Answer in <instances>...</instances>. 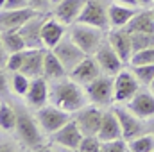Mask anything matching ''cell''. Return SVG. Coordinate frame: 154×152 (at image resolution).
I'll return each instance as SVG.
<instances>
[{
  "mask_svg": "<svg viewBox=\"0 0 154 152\" xmlns=\"http://www.w3.org/2000/svg\"><path fill=\"white\" fill-rule=\"evenodd\" d=\"M93 56H95L99 66L102 68V74H106V75L115 77L118 72L124 70V61L120 59V56L115 52V48L111 47V43L108 39L99 47V50Z\"/></svg>",
  "mask_w": 154,
  "mask_h": 152,
  "instance_id": "obj_11",
  "label": "cell"
},
{
  "mask_svg": "<svg viewBox=\"0 0 154 152\" xmlns=\"http://www.w3.org/2000/svg\"><path fill=\"white\" fill-rule=\"evenodd\" d=\"M34 14H36V11L31 9V7H23V9H2V13H0V27H2V31H18Z\"/></svg>",
  "mask_w": 154,
  "mask_h": 152,
  "instance_id": "obj_14",
  "label": "cell"
},
{
  "mask_svg": "<svg viewBox=\"0 0 154 152\" xmlns=\"http://www.w3.org/2000/svg\"><path fill=\"white\" fill-rule=\"evenodd\" d=\"M99 138H100L102 141L124 138V136H122V127H120V122H118V116H116L115 109L104 113L102 123H100V131H99Z\"/></svg>",
  "mask_w": 154,
  "mask_h": 152,
  "instance_id": "obj_24",
  "label": "cell"
},
{
  "mask_svg": "<svg viewBox=\"0 0 154 152\" xmlns=\"http://www.w3.org/2000/svg\"><path fill=\"white\" fill-rule=\"evenodd\" d=\"M29 86H31V79L25 75V74H22V72H13V77H11V90H13L16 95H20V97L27 95Z\"/></svg>",
  "mask_w": 154,
  "mask_h": 152,
  "instance_id": "obj_29",
  "label": "cell"
},
{
  "mask_svg": "<svg viewBox=\"0 0 154 152\" xmlns=\"http://www.w3.org/2000/svg\"><path fill=\"white\" fill-rule=\"evenodd\" d=\"M25 56H27V50H20V52H14V54H9L7 56V61H5V68L9 72H20L22 66H23V61H25Z\"/></svg>",
  "mask_w": 154,
  "mask_h": 152,
  "instance_id": "obj_33",
  "label": "cell"
},
{
  "mask_svg": "<svg viewBox=\"0 0 154 152\" xmlns=\"http://www.w3.org/2000/svg\"><path fill=\"white\" fill-rule=\"evenodd\" d=\"M47 18L48 16L45 13H36L23 27L18 29L22 32L23 39H25L27 48H45L43 39H41V29H43V23H45Z\"/></svg>",
  "mask_w": 154,
  "mask_h": 152,
  "instance_id": "obj_12",
  "label": "cell"
},
{
  "mask_svg": "<svg viewBox=\"0 0 154 152\" xmlns=\"http://www.w3.org/2000/svg\"><path fill=\"white\" fill-rule=\"evenodd\" d=\"M45 48H27V56L22 66V74L29 77V79H36L43 77V65H45Z\"/></svg>",
  "mask_w": 154,
  "mask_h": 152,
  "instance_id": "obj_20",
  "label": "cell"
},
{
  "mask_svg": "<svg viewBox=\"0 0 154 152\" xmlns=\"http://www.w3.org/2000/svg\"><path fill=\"white\" fill-rule=\"evenodd\" d=\"M29 7V0H5L2 4V9H23Z\"/></svg>",
  "mask_w": 154,
  "mask_h": 152,
  "instance_id": "obj_37",
  "label": "cell"
},
{
  "mask_svg": "<svg viewBox=\"0 0 154 152\" xmlns=\"http://www.w3.org/2000/svg\"><path fill=\"white\" fill-rule=\"evenodd\" d=\"M74 116L72 113L50 104V106H43L41 109H36V120H38L39 127L45 134L52 136L56 131H59L65 123H68Z\"/></svg>",
  "mask_w": 154,
  "mask_h": 152,
  "instance_id": "obj_5",
  "label": "cell"
},
{
  "mask_svg": "<svg viewBox=\"0 0 154 152\" xmlns=\"http://www.w3.org/2000/svg\"><path fill=\"white\" fill-rule=\"evenodd\" d=\"M84 4L86 0H61L54 7V18L63 25H74L82 13Z\"/></svg>",
  "mask_w": 154,
  "mask_h": 152,
  "instance_id": "obj_17",
  "label": "cell"
},
{
  "mask_svg": "<svg viewBox=\"0 0 154 152\" xmlns=\"http://www.w3.org/2000/svg\"><path fill=\"white\" fill-rule=\"evenodd\" d=\"M63 38H65V25L56 18H47L41 29V39L45 48H54Z\"/></svg>",
  "mask_w": 154,
  "mask_h": 152,
  "instance_id": "obj_22",
  "label": "cell"
},
{
  "mask_svg": "<svg viewBox=\"0 0 154 152\" xmlns=\"http://www.w3.org/2000/svg\"><path fill=\"white\" fill-rule=\"evenodd\" d=\"M50 100L54 106H57L68 113H75L79 109H82L84 106H88V102H90L82 84L75 82L72 77H63V79L52 81Z\"/></svg>",
  "mask_w": 154,
  "mask_h": 152,
  "instance_id": "obj_1",
  "label": "cell"
},
{
  "mask_svg": "<svg viewBox=\"0 0 154 152\" xmlns=\"http://www.w3.org/2000/svg\"><path fill=\"white\" fill-rule=\"evenodd\" d=\"M151 4H152V0H138V5H145V7H147V5H151Z\"/></svg>",
  "mask_w": 154,
  "mask_h": 152,
  "instance_id": "obj_40",
  "label": "cell"
},
{
  "mask_svg": "<svg viewBox=\"0 0 154 152\" xmlns=\"http://www.w3.org/2000/svg\"><path fill=\"white\" fill-rule=\"evenodd\" d=\"M118 4H125V5H131V7H136L138 5V0H116Z\"/></svg>",
  "mask_w": 154,
  "mask_h": 152,
  "instance_id": "obj_38",
  "label": "cell"
},
{
  "mask_svg": "<svg viewBox=\"0 0 154 152\" xmlns=\"http://www.w3.org/2000/svg\"><path fill=\"white\" fill-rule=\"evenodd\" d=\"M102 116H104V113L99 109V106L93 104V106H84L82 109L75 111L74 120L77 122V125L84 136H99Z\"/></svg>",
  "mask_w": 154,
  "mask_h": 152,
  "instance_id": "obj_8",
  "label": "cell"
},
{
  "mask_svg": "<svg viewBox=\"0 0 154 152\" xmlns=\"http://www.w3.org/2000/svg\"><path fill=\"white\" fill-rule=\"evenodd\" d=\"M129 150L133 152H152L154 150V134H140L129 140Z\"/></svg>",
  "mask_w": 154,
  "mask_h": 152,
  "instance_id": "obj_28",
  "label": "cell"
},
{
  "mask_svg": "<svg viewBox=\"0 0 154 152\" xmlns=\"http://www.w3.org/2000/svg\"><path fill=\"white\" fill-rule=\"evenodd\" d=\"M70 38L74 39L88 56H93L99 50V47L104 43V31L99 29V27L88 25V23L75 22L70 29Z\"/></svg>",
  "mask_w": 154,
  "mask_h": 152,
  "instance_id": "obj_3",
  "label": "cell"
},
{
  "mask_svg": "<svg viewBox=\"0 0 154 152\" xmlns=\"http://www.w3.org/2000/svg\"><path fill=\"white\" fill-rule=\"evenodd\" d=\"M77 22L99 27L102 31H108V27H109L108 7L104 5L102 0H86V4L82 7V13H81V16H79Z\"/></svg>",
  "mask_w": 154,
  "mask_h": 152,
  "instance_id": "obj_7",
  "label": "cell"
},
{
  "mask_svg": "<svg viewBox=\"0 0 154 152\" xmlns=\"http://www.w3.org/2000/svg\"><path fill=\"white\" fill-rule=\"evenodd\" d=\"M4 2H5V0H0V5H2V4H4Z\"/></svg>",
  "mask_w": 154,
  "mask_h": 152,
  "instance_id": "obj_43",
  "label": "cell"
},
{
  "mask_svg": "<svg viewBox=\"0 0 154 152\" xmlns=\"http://www.w3.org/2000/svg\"><path fill=\"white\" fill-rule=\"evenodd\" d=\"M131 39L134 52L154 47V32H131Z\"/></svg>",
  "mask_w": 154,
  "mask_h": 152,
  "instance_id": "obj_31",
  "label": "cell"
},
{
  "mask_svg": "<svg viewBox=\"0 0 154 152\" xmlns=\"http://www.w3.org/2000/svg\"><path fill=\"white\" fill-rule=\"evenodd\" d=\"M136 65H154V47L151 48H143V50H136L131 57V66Z\"/></svg>",
  "mask_w": 154,
  "mask_h": 152,
  "instance_id": "obj_32",
  "label": "cell"
},
{
  "mask_svg": "<svg viewBox=\"0 0 154 152\" xmlns=\"http://www.w3.org/2000/svg\"><path fill=\"white\" fill-rule=\"evenodd\" d=\"M66 74H68V70L65 68L61 59L56 56V52L52 48H47V52H45V65H43V77L52 82V81L66 77Z\"/></svg>",
  "mask_w": 154,
  "mask_h": 152,
  "instance_id": "obj_23",
  "label": "cell"
},
{
  "mask_svg": "<svg viewBox=\"0 0 154 152\" xmlns=\"http://www.w3.org/2000/svg\"><path fill=\"white\" fill-rule=\"evenodd\" d=\"M16 113H18V120H16L14 132L18 136V141L23 143L29 149H34V150L41 149V145H43V134L45 132L41 131L38 120L32 118L25 109H16Z\"/></svg>",
  "mask_w": 154,
  "mask_h": 152,
  "instance_id": "obj_2",
  "label": "cell"
},
{
  "mask_svg": "<svg viewBox=\"0 0 154 152\" xmlns=\"http://www.w3.org/2000/svg\"><path fill=\"white\" fill-rule=\"evenodd\" d=\"M149 88L152 90V93H154V81H152V82H151V86H149Z\"/></svg>",
  "mask_w": 154,
  "mask_h": 152,
  "instance_id": "obj_41",
  "label": "cell"
},
{
  "mask_svg": "<svg viewBox=\"0 0 154 152\" xmlns=\"http://www.w3.org/2000/svg\"><path fill=\"white\" fill-rule=\"evenodd\" d=\"M147 129H149V132H152V134H154V116H152V118H149V123H147Z\"/></svg>",
  "mask_w": 154,
  "mask_h": 152,
  "instance_id": "obj_39",
  "label": "cell"
},
{
  "mask_svg": "<svg viewBox=\"0 0 154 152\" xmlns=\"http://www.w3.org/2000/svg\"><path fill=\"white\" fill-rule=\"evenodd\" d=\"M102 149V140L99 136H84L81 141V152H99Z\"/></svg>",
  "mask_w": 154,
  "mask_h": 152,
  "instance_id": "obj_35",
  "label": "cell"
},
{
  "mask_svg": "<svg viewBox=\"0 0 154 152\" xmlns=\"http://www.w3.org/2000/svg\"><path fill=\"white\" fill-rule=\"evenodd\" d=\"M125 108L142 120H149L154 116V95L151 91H138L125 104Z\"/></svg>",
  "mask_w": 154,
  "mask_h": 152,
  "instance_id": "obj_19",
  "label": "cell"
},
{
  "mask_svg": "<svg viewBox=\"0 0 154 152\" xmlns=\"http://www.w3.org/2000/svg\"><path fill=\"white\" fill-rule=\"evenodd\" d=\"M52 50H54V52H56V56L61 59V63L65 65V68L68 70V74H70L77 65H79L86 56H88V54H86L79 45H77L75 41L70 38V34H68V36H65V38L61 39V41H59Z\"/></svg>",
  "mask_w": 154,
  "mask_h": 152,
  "instance_id": "obj_6",
  "label": "cell"
},
{
  "mask_svg": "<svg viewBox=\"0 0 154 152\" xmlns=\"http://www.w3.org/2000/svg\"><path fill=\"white\" fill-rule=\"evenodd\" d=\"M2 48L7 54H14L20 50H27V45L20 31H2Z\"/></svg>",
  "mask_w": 154,
  "mask_h": 152,
  "instance_id": "obj_26",
  "label": "cell"
},
{
  "mask_svg": "<svg viewBox=\"0 0 154 152\" xmlns=\"http://www.w3.org/2000/svg\"><path fill=\"white\" fill-rule=\"evenodd\" d=\"M152 11H154V7H152Z\"/></svg>",
  "mask_w": 154,
  "mask_h": 152,
  "instance_id": "obj_44",
  "label": "cell"
},
{
  "mask_svg": "<svg viewBox=\"0 0 154 152\" xmlns=\"http://www.w3.org/2000/svg\"><path fill=\"white\" fill-rule=\"evenodd\" d=\"M108 41L111 43V47L115 48V52L120 56V59H122L124 63H131V57H133V54H134V48H133L131 32H129L125 27L109 31Z\"/></svg>",
  "mask_w": 154,
  "mask_h": 152,
  "instance_id": "obj_15",
  "label": "cell"
},
{
  "mask_svg": "<svg viewBox=\"0 0 154 152\" xmlns=\"http://www.w3.org/2000/svg\"><path fill=\"white\" fill-rule=\"evenodd\" d=\"M140 91V81L133 72L122 70L115 75V102L127 104Z\"/></svg>",
  "mask_w": 154,
  "mask_h": 152,
  "instance_id": "obj_9",
  "label": "cell"
},
{
  "mask_svg": "<svg viewBox=\"0 0 154 152\" xmlns=\"http://www.w3.org/2000/svg\"><path fill=\"white\" fill-rule=\"evenodd\" d=\"M52 5V0H29V7L34 9L36 13H48Z\"/></svg>",
  "mask_w": 154,
  "mask_h": 152,
  "instance_id": "obj_36",
  "label": "cell"
},
{
  "mask_svg": "<svg viewBox=\"0 0 154 152\" xmlns=\"http://www.w3.org/2000/svg\"><path fill=\"white\" fill-rule=\"evenodd\" d=\"M16 120H18L16 109L11 104H7L5 100H2V106H0V127H2V131H5V132L14 131Z\"/></svg>",
  "mask_w": 154,
  "mask_h": 152,
  "instance_id": "obj_27",
  "label": "cell"
},
{
  "mask_svg": "<svg viewBox=\"0 0 154 152\" xmlns=\"http://www.w3.org/2000/svg\"><path fill=\"white\" fill-rule=\"evenodd\" d=\"M136 79L140 81V84L143 86H151V82L154 81V65H136L131 70Z\"/></svg>",
  "mask_w": 154,
  "mask_h": 152,
  "instance_id": "obj_30",
  "label": "cell"
},
{
  "mask_svg": "<svg viewBox=\"0 0 154 152\" xmlns=\"http://www.w3.org/2000/svg\"><path fill=\"white\" fill-rule=\"evenodd\" d=\"M104 152H125L129 150V141L125 138H116L109 141H102V149Z\"/></svg>",
  "mask_w": 154,
  "mask_h": 152,
  "instance_id": "obj_34",
  "label": "cell"
},
{
  "mask_svg": "<svg viewBox=\"0 0 154 152\" xmlns=\"http://www.w3.org/2000/svg\"><path fill=\"white\" fill-rule=\"evenodd\" d=\"M59 2H61V0H52V4H54V5H56V4H59Z\"/></svg>",
  "mask_w": 154,
  "mask_h": 152,
  "instance_id": "obj_42",
  "label": "cell"
},
{
  "mask_svg": "<svg viewBox=\"0 0 154 152\" xmlns=\"http://www.w3.org/2000/svg\"><path fill=\"white\" fill-rule=\"evenodd\" d=\"M125 29L129 32H154V11L152 9L138 11Z\"/></svg>",
  "mask_w": 154,
  "mask_h": 152,
  "instance_id": "obj_25",
  "label": "cell"
},
{
  "mask_svg": "<svg viewBox=\"0 0 154 152\" xmlns=\"http://www.w3.org/2000/svg\"><path fill=\"white\" fill-rule=\"evenodd\" d=\"M115 109L116 116H118V122H120V127H122V136L129 141L140 134H143L145 131V125L142 123V118L136 116L134 113H131L127 108H113Z\"/></svg>",
  "mask_w": 154,
  "mask_h": 152,
  "instance_id": "obj_13",
  "label": "cell"
},
{
  "mask_svg": "<svg viewBox=\"0 0 154 152\" xmlns=\"http://www.w3.org/2000/svg\"><path fill=\"white\" fill-rule=\"evenodd\" d=\"M82 138H84V134L81 132V129L74 118L50 136V140L56 145H59L61 149H68V150H79Z\"/></svg>",
  "mask_w": 154,
  "mask_h": 152,
  "instance_id": "obj_10",
  "label": "cell"
},
{
  "mask_svg": "<svg viewBox=\"0 0 154 152\" xmlns=\"http://www.w3.org/2000/svg\"><path fill=\"white\" fill-rule=\"evenodd\" d=\"M48 97H50V88L47 84V79L45 77L31 79V86H29V91L25 95L27 106L32 109H41L43 106H47Z\"/></svg>",
  "mask_w": 154,
  "mask_h": 152,
  "instance_id": "obj_18",
  "label": "cell"
},
{
  "mask_svg": "<svg viewBox=\"0 0 154 152\" xmlns=\"http://www.w3.org/2000/svg\"><path fill=\"white\" fill-rule=\"evenodd\" d=\"M136 14V9L125 4H109L108 5V16H109V25L115 29L127 27V23L133 20V16Z\"/></svg>",
  "mask_w": 154,
  "mask_h": 152,
  "instance_id": "obj_21",
  "label": "cell"
},
{
  "mask_svg": "<svg viewBox=\"0 0 154 152\" xmlns=\"http://www.w3.org/2000/svg\"><path fill=\"white\" fill-rule=\"evenodd\" d=\"M68 75L72 77L75 82L82 84V86H86V84H90L91 81H95L97 77L102 75V68L99 66L95 56H86L75 68L68 74Z\"/></svg>",
  "mask_w": 154,
  "mask_h": 152,
  "instance_id": "obj_16",
  "label": "cell"
},
{
  "mask_svg": "<svg viewBox=\"0 0 154 152\" xmlns=\"http://www.w3.org/2000/svg\"><path fill=\"white\" fill-rule=\"evenodd\" d=\"M84 90L90 102L95 106H109L111 102H115V77L113 75L102 74L90 84H86Z\"/></svg>",
  "mask_w": 154,
  "mask_h": 152,
  "instance_id": "obj_4",
  "label": "cell"
}]
</instances>
